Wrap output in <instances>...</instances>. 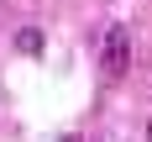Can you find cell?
<instances>
[{
  "label": "cell",
  "instance_id": "277c9868",
  "mask_svg": "<svg viewBox=\"0 0 152 142\" xmlns=\"http://www.w3.org/2000/svg\"><path fill=\"white\" fill-rule=\"evenodd\" d=\"M147 142H152V126H147Z\"/></svg>",
  "mask_w": 152,
  "mask_h": 142
},
{
  "label": "cell",
  "instance_id": "3957f363",
  "mask_svg": "<svg viewBox=\"0 0 152 142\" xmlns=\"http://www.w3.org/2000/svg\"><path fill=\"white\" fill-rule=\"evenodd\" d=\"M63 142H79V137H63Z\"/></svg>",
  "mask_w": 152,
  "mask_h": 142
},
{
  "label": "cell",
  "instance_id": "7a4b0ae2",
  "mask_svg": "<svg viewBox=\"0 0 152 142\" xmlns=\"http://www.w3.org/2000/svg\"><path fill=\"white\" fill-rule=\"evenodd\" d=\"M42 47H47V37L37 26H21L16 32V53H26V58H42Z\"/></svg>",
  "mask_w": 152,
  "mask_h": 142
},
{
  "label": "cell",
  "instance_id": "6da1fadb",
  "mask_svg": "<svg viewBox=\"0 0 152 142\" xmlns=\"http://www.w3.org/2000/svg\"><path fill=\"white\" fill-rule=\"evenodd\" d=\"M126 63H131V37H126V26H110L105 32V79H121Z\"/></svg>",
  "mask_w": 152,
  "mask_h": 142
}]
</instances>
